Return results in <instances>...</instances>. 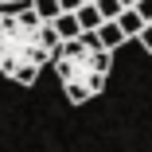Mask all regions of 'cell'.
Wrapping results in <instances>:
<instances>
[{
	"label": "cell",
	"mask_w": 152,
	"mask_h": 152,
	"mask_svg": "<svg viewBox=\"0 0 152 152\" xmlns=\"http://www.w3.org/2000/svg\"><path fill=\"white\" fill-rule=\"evenodd\" d=\"M94 35H98V47H105V51H117L121 43H129V39H125V31L117 27V20H102Z\"/></svg>",
	"instance_id": "cell-1"
},
{
	"label": "cell",
	"mask_w": 152,
	"mask_h": 152,
	"mask_svg": "<svg viewBox=\"0 0 152 152\" xmlns=\"http://www.w3.org/2000/svg\"><path fill=\"white\" fill-rule=\"evenodd\" d=\"M51 27L58 31V39H78V35H82V27H78L74 12H58V16L51 20Z\"/></svg>",
	"instance_id": "cell-2"
},
{
	"label": "cell",
	"mask_w": 152,
	"mask_h": 152,
	"mask_svg": "<svg viewBox=\"0 0 152 152\" xmlns=\"http://www.w3.org/2000/svg\"><path fill=\"white\" fill-rule=\"evenodd\" d=\"M117 27L125 31V39H137V35H140V27H144V20L137 16V8H121V16H117Z\"/></svg>",
	"instance_id": "cell-3"
},
{
	"label": "cell",
	"mask_w": 152,
	"mask_h": 152,
	"mask_svg": "<svg viewBox=\"0 0 152 152\" xmlns=\"http://www.w3.org/2000/svg\"><path fill=\"white\" fill-rule=\"evenodd\" d=\"M39 70H43V66H35V63H16L8 78H12V82H20V86H35V78H39Z\"/></svg>",
	"instance_id": "cell-4"
},
{
	"label": "cell",
	"mask_w": 152,
	"mask_h": 152,
	"mask_svg": "<svg viewBox=\"0 0 152 152\" xmlns=\"http://www.w3.org/2000/svg\"><path fill=\"white\" fill-rule=\"evenodd\" d=\"M27 4H31V8H35V16H39V20H47V23H51L58 12H63V8H58V0H27Z\"/></svg>",
	"instance_id": "cell-5"
},
{
	"label": "cell",
	"mask_w": 152,
	"mask_h": 152,
	"mask_svg": "<svg viewBox=\"0 0 152 152\" xmlns=\"http://www.w3.org/2000/svg\"><path fill=\"white\" fill-rule=\"evenodd\" d=\"M63 90H66V98H70L74 105L90 102V90H86V86H78V82H63Z\"/></svg>",
	"instance_id": "cell-6"
},
{
	"label": "cell",
	"mask_w": 152,
	"mask_h": 152,
	"mask_svg": "<svg viewBox=\"0 0 152 152\" xmlns=\"http://www.w3.org/2000/svg\"><path fill=\"white\" fill-rule=\"evenodd\" d=\"M94 4L102 12V20H117L121 16V0H94Z\"/></svg>",
	"instance_id": "cell-7"
},
{
	"label": "cell",
	"mask_w": 152,
	"mask_h": 152,
	"mask_svg": "<svg viewBox=\"0 0 152 152\" xmlns=\"http://www.w3.org/2000/svg\"><path fill=\"white\" fill-rule=\"evenodd\" d=\"M133 8H137V16H140L144 23H152V0H137Z\"/></svg>",
	"instance_id": "cell-8"
},
{
	"label": "cell",
	"mask_w": 152,
	"mask_h": 152,
	"mask_svg": "<svg viewBox=\"0 0 152 152\" xmlns=\"http://www.w3.org/2000/svg\"><path fill=\"white\" fill-rule=\"evenodd\" d=\"M137 39H140V47H144V51H152V23H144V27H140V35H137Z\"/></svg>",
	"instance_id": "cell-9"
},
{
	"label": "cell",
	"mask_w": 152,
	"mask_h": 152,
	"mask_svg": "<svg viewBox=\"0 0 152 152\" xmlns=\"http://www.w3.org/2000/svg\"><path fill=\"white\" fill-rule=\"evenodd\" d=\"M78 4H82V0H58V8H63V12H74Z\"/></svg>",
	"instance_id": "cell-10"
},
{
	"label": "cell",
	"mask_w": 152,
	"mask_h": 152,
	"mask_svg": "<svg viewBox=\"0 0 152 152\" xmlns=\"http://www.w3.org/2000/svg\"><path fill=\"white\" fill-rule=\"evenodd\" d=\"M133 4H137V0H121V8H133Z\"/></svg>",
	"instance_id": "cell-11"
},
{
	"label": "cell",
	"mask_w": 152,
	"mask_h": 152,
	"mask_svg": "<svg viewBox=\"0 0 152 152\" xmlns=\"http://www.w3.org/2000/svg\"><path fill=\"white\" fill-rule=\"evenodd\" d=\"M0 4H20V0H0Z\"/></svg>",
	"instance_id": "cell-12"
}]
</instances>
